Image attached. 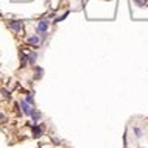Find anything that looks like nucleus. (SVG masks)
<instances>
[{
  "mask_svg": "<svg viewBox=\"0 0 148 148\" xmlns=\"http://www.w3.org/2000/svg\"><path fill=\"white\" fill-rule=\"evenodd\" d=\"M33 122H35V125H37V122H39V119H41V112H37V111H35V114H33Z\"/></svg>",
  "mask_w": 148,
  "mask_h": 148,
  "instance_id": "nucleus-8",
  "label": "nucleus"
},
{
  "mask_svg": "<svg viewBox=\"0 0 148 148\" xmlns=\"http://www.w3.org/2000/svg\"><path fill=\"white\" fill-rule=\"evenodd\" d=\"M2 94H3V97H5L6 100H10V98H11V97H10V94H8V90H5V89H3V90H2Z\"/></svg>",
  "mask_w": 148,
  "mask_h": 148,
  "instance_id": "nucleus-12",
  "label": "nucleus"
},
{
  "mask_svg": "<svg viewBox=\"0 0 148 148\" xmlns=\"http://www.w3.org/2000/svg\"><path fill=\"white\" fill-rule=\"evenodd\" d=\"M132 132H134V136H136L137 139H140V137L143 136V131H142V128H139V126H134V128H132Z\"/></svg>",
  "mask_w": 148,
  "mask_h": 148,
  "instance_id": "nucleus-6",
  "label": "nucleus"
},
{
  "mask_svg": "<svg viewBox=\"0 0 148 148\" xmlns=\"http://www.w3.org/2000/svg\"><path fill=\"white\" fill-rule=\"evenodd\" d=\"M10 30H13V31H20L22 30V22L20 20H13V22H10Z\"/></svg>",
  "mask_w": 148,
  "mask_h": 148,
  "instance_id": "nucleus-4",
  "label": "nucleus"
},
{
  "mask_svg": "<svg viewBox=\"0 0 148 148\" xmlns=\"http://www.w3.org/2000/svg\"><path fill=\"white\" fill-rule=\"evenodd\" d=\"M20 108H22V112H24L25 115H33V114H35V111H36V109L33 108L31 105L26 103L25 100H20Z\"/></svg>",
  "mask_w": 148,
  "mask_h": 148,
  "instance_id": "nucleus-2",
  "label": "nucleus"
},
{
  "mask_svg": "<svg viewBox=\"0 0 148 148\" xmlns=\"http://www.w3.org/2000/svg\"><path fill=\"white\" fill-rule=\"evenodd\" d=\"M28 44L31 45V47H37V45L41 44V39H39V36H30L28 37Z\"/></svg>",
  "mask_w": 148,
  "mask_h": 148,
  "instance_id": "nucleus-5",
  "label": "nucleus"
},
{
  "mask_svg": "<svg viewBox=\"0 0 148 148\" xmlns=\"http://www.w3.org/2000/svg\"><path fill=\"white\" fill-rule=\"evenodd\" d=\"M31 132H33V136L37 139V137H41V136L44 134V128L41 126V125H35V126H33V130H31Z\"/></svg>",
  "mask_w": 148,
  "mask_h": 148,
  "instance_id": "nucleus-3",
  "label": "nucleus"
},
{
  "mask_svg": "<svg viewBox=\"0 0 148 148\" xmlns=\"http://www.w3.org/2000/svg\"><path fill=\"white\" fill-rule=\"evenodd\" d=\"M25 101L28 105H31V106H35V98H33V95L30 94V95H26V98H25Z\"/></svg>",
  "mask_w": 148,
  "mask_h": 148,
  "instance_id": "nucleus-9",
  "label": "nucleus"
},
{
  "mask_svg": "<svg viewBox=\"0 0 148 148\" xmlns=\"http://www.w3.org/2000/svg\"><path fill=\"white\" fill-rule=\"evenodd\" d=\"M36 59H37V53L33 52V53H30V55H28V62H30V64H35Z\"/></svg>",
  "mask_w": 148,
  "mask_h": 148,
  "instance_id": "nucleus-7",
  "label": "nucleus"
},
{
  "mask_svg": "<svg viewBox=\"0 0 148 148\" xmlns=\"http://www.w3.org/2000/svg\"><path fill=\"white\" fill-rule=\"evenodd\" d=\"M48 26H50V22H48V20H41L39 24H37V28H36L37 35H41L44 37L45 33H47V30H48Z\"/></svg>",
  "mask_w": 148,
  "mask_h": 148,
  "instance_id": "nucleus-1",
  "label": "nucleus"
},
{
  "mask_svg": "<svg viewBox=\"0 0 148 148\" xmlns=\"http://www.w3.org/2000/svg\"><path fill=\"white\" fill-rule=\"evenodd\" d=\"M134 3H136V5H139V6H143V5H145V0H134Z\"/></svg>",
  "mask_w": 148,
  "mask_h": 148,
  "instance_id": "nucleus-11",
  "label": "nucleus"
},
{
  "mask_svg": "<svg viewBox=\"0 0 148 148\" xmlns=\"http://www.w3.org/2000/svg\"><path fill=\"white\" fill-rule=\"evenodd\" d=\"M41 77H42V69H41V67H36V79H39Z\"/></svg>",
  "mask_w": 148,
  "mask_h": 148,
  "instance_id": "nucleus-10",
  "label": "nucleus"
}]
</instances>
